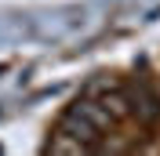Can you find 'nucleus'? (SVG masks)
<instances>
[{
  "mask_svg": "<svg viewBox=\"0 0 160 156\" xmlns=\"http://www.w3.org/2000/svg\"><path fill=\"white\" fill-rule=\"evenodd\" d=\"M113 124H117V116L102 105V98L84 91L73 105H66L58 127H62V131H69L73 138H80L88 149H98V145H102V134H109Z\"/></svg>",
  "mask_w": 160,
  "mask_h": 156,
  "instance_id": "f257e3e1",
  "label": "nucleus"
},
{
  "mask_svg": "<svg viewBox=\"0 0 160 156\" xmlns=\"http://www.w3.org/2000/svg\"><path fill=\"white\" fill-rule=\"evenodd\" d=\"M124 98H128V116H135L142 127H157L160 124V91L149 80H128L124 84Z\"/></svg>",
  "mask_w": 160,
  "mask_h": 156,
  "instance_id": "f03ea898",
  "label": "nucleus"
},
{
  "mask_svg": "<svg viewBox=\"0 0 160 156\" xmlns=\"http://www.w3.org/2000/svg\"><path fill=\"white\" fill-rule=\"evenodd\" d=\"M48 153H88V145L80 142V138H73L69 131H55L51 134V142H48Z\"/></svg>",
  "mask_w": 160,
  "mask_h": 156,
  "instance_id": "7ed1b4c3",
  "label": "nucleus"
}]
</instances>
